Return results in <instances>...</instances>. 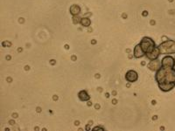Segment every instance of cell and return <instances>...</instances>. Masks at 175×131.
Instances as JSON below:
<instances>
[{"mask_svg":"<svg viewBox=\"0 0 175 131\" xmlns=\"http://www.w3.org/2000/svg\"><path fill=\"white\" fill-rule=\"evenodd\" d=\"M79 99L82 101V102H87V101H89V93H87V91H85V90H82L79 93Z\"/></svg>","mask_w":175,"mask_h":131,"instance_id":"obj_8","label":"cell"},{"mask_svg":"<svg viewBox=\"0 0 175 131\" xmlns=\"http://www.w3.org/2000/svg\"><path fill=\"white\" fill-rule=\"evenodd\" d=\"M162 66L167 68H174V59L171 56H165L161 61Z\"/></svg>","mask_w":175,"mask_h":131,"instance_id":"obj_2","label":"cell"},{"mask_svg":"<svg viewBox=\"0 0 175 131\" xmlns=\"http://www.w3.org/2000/svg\"><path fill=\"white\" fill-rule=\"evenodd\" d=\"M161 66L162 65H160V63L159 62V60H153L148 64V68L152 70V71H158L161 67Z\"/></svg>","mask_w":175,"mask_h":131,"instance_id":"obj_6","label":"cell"},{"mask_svg":"<svg viewBox=\"0 0 175 131\" xmlns=\"http://www.w3.org/2000/svg\"><path fill=\"white\" fill-rule=\"evenodd\" d=\"M125 79L129 82H136L138 79V74L134 70H130L126 73L125 74Z\"/></svg>","mask_w":175,"mask_h":131,"instance_id":"obj_3","label":"cell"},{"mask_svg":"<svg viewBox=\"0 0 175 131\" xmlns=\"http://www.w3.org/2000/svg\"><path fill=\"white\" fill-rule=\"evenodd\" d=\"M159 54H160V50H159V47H155L151 52L146 53L145 55H146V57L148 58L149 60H157Z\"/></svg>","mask_w":175,"mask_h":131,"instance_id":"obj_5","label":"cell"},{"mask_svg":"<svg viewBox=\"0 0 175 131\" xmlns=\"http://www.w3.org/2000/svg\"><path fill=\"white\" fill-rule=\"evenodd\" d=\"M70 12H71V13L73 15H78L80 13V12H81V9H80V7L78 5H73L70 8Z\"/></svg>","mask_w":175,"mask_h":131,"instance_id":"obj_9","label":"cell"},{"mask_svg":"<svg viewBox=\"0 0 175 131\" xmlns=\"http://www.w3.org/2000/svg\"><path fill=\"white\" fill-rule=\"evenodd\" d=\"M144 55H145V52L143 51V49L141 48V46H140V44L137 45V46H136V47H135V49H134V57L135 58H137V59H139V58H142Z\"/></svg>","mask_w":175,"mask_h":131,"instance_id":"obj_7","label":"cell"},{"mask_svg":"<svg viewBox=\"0 0 175 131\" xmlns=\"http://www.w3.org/2000/svg\"><path fill=\"white\" fill-rule=\"evenodd\" d=\"M80 23H81L83 26H89V25H90V19H89V18H81V19Z\"/></svg>","mask_w":175,"mask_h":131,"instance_id":"obj_10","label":"cell"},{"mask_svg":"<svg viewBox=\"0 0 175 131\" xmlns=\"http://www.w3.org/2000/svg\"><path fill=\"white\" fill-rule=\"evenodd\" d=\"M140 46L146 54L148 52H151L155 48V43L151 39H150L148 37H145L140 42Z\"/></svg>","mask_w":175,"mask_h":131,"instance_id":"obj_1","label":"cell"},{"mask_svg":"<svg viewBox=\"0 0 175 131\" xmlns=\"http://www.w3.org/2000/svg\"><path fill=\"white\" fill-rule=\"evenodd\" d=\"M174 84H175V80H174Z\"/></svg>","mask_w":175,"mask_h":131,"instance_id":"obj_12","label":"cell"},{"mask_svg":"<svg viewBox=\"0 0 175 131\" xmlns=\"http://www.w3.org/2000/svg\"><path fill=\"white\" fill-rule=\"evenodd\" d=\"M174 70H175V59H174Z\"/></svg>","mask_w":175,"mask_h":131,"instance_id":"obj_11","label":"cell"},{"mask_svg":"<svg viewBox=\"0 0 175 131\" xmlns=\"http://www.w3.org/2000/svg\"><path fill=\"white\" fill-rule=\"evenodd\" d=\"M175 87L174 82H160L159 83V88L162 91L168 92L172 90Z\"/></svg>","mask_w":175,"mask_h":131,"instance_id":"obj_4","label":"cell"}]
</instances>
